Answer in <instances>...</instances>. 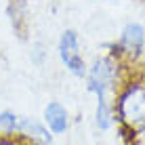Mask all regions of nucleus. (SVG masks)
<instances>
[{
  "instance_id": "6e6552de",
  "label": "nucleus",
  "mask_w": 145,
  "mask_h": 145,
  "mask_svg": "<svg viewBox=\"0 0 145 145\" xmlns=\"http://www.w3.org/2000/svg\"><path fill=\"white\" fill-rule=\"evenodd\" d=\"M19 128V120L13 112H2L0 114V133H13Z\"/></svg>"
},
{
  "instance_id": "423d86ee",
  "label": "nucleus",
  "mask_w": 145,
  "mask_h": 145,
  "mask_svg": "<svg viewBox=\"0 0 145 145\" xmlns=\"http://www.w3.org/2000/svg\"><path fill=\"white\" fill-rule=\"evenodd\" d=\"M19 128L25 135H29L32 139L40 141L42 145H51V135H48V131L44 126H40L38 122H34V120H23V122L19 124Z\"/></svg>"
},
{
  "instance_id": "39448f33",
  "label": "nucleus",
  "mask_w": 145,
  "mask_h": 145,
  "mask_svg": "<svg viewBox=\"0 0 145 145\" xmlns=\"http://www.w3.org/2000/svg\"><path fill=\"white\" fill-rule=\"evenodd\" d=\"M44 120H46L48 128H51L55 135H61V133H65V128H67V109L63 107L61 103L53 101L44 109Z\"/></svg>"
},
{
  "instance_id": "20e7f679",
  "label": "nucleus",
  "mask_w": 145,
  "mask_h": 145,
  "mask_svg": "<svg viewBox=\"0 0 145 145\" xmlns=\"http://www.w3.org/2000/svg\"><path fill=\"white\" fill-rule=\"evenodd\" d=\"M145 44V29L139 25V23H128L122 32V38H120V46L124 48L128 55H139Z\"/></svg>"
},
{
  "instance_id": "1a4fd4ad",
  "label": "nucleus",
  "mask_w": 145,
  "mask_h": 145,
  "mask_svg": "<svg viewBox=\"0 0 145 145\" xmlns=\"http://www.w3.org/2000/svg\"><path fill=\"white\" fill-rule=\"evenodd\" d=\"M0 145H15V143H8V141H0Z\"/></svg>"
},
{
  "instance_id": "f257e3e1",
  "label": "nucleus",
  "mask_w": 145,
  "mask_h": 145,
  "mask_svg": "<svg viewBox=\"0 0 145 145\" xmlns=\"http://www.w3.org/2000/svg\"><path fill=\"white\" fill-rule=\"evenodd\" d=\"M124 126L133 133L145 131V86H131L122 95L118 105Z\"/></svg>"
},
{
  "instance_id": "7ed1b4c3",
  "label": "nucleus",
  "mask_w": 145,
  "mask_h": 145,
  "mask_svg": "<svg viewBox=\"0 0 145 145\" xmlns=\"http://www.w3.org/2000/svg\"><path fill=\"white\" fill-rule=\"evenodd\" d=\"M114 80V65L109 59H99L88 72V91L97 93V97H103L105 91L112 86Z\"/></svg>"
},
{
  "instance_id": "f03ea898",
  "label": "nucleus",
  "mask_w": 145,
  "mask_h": 145,
  "mask_svg": "<svg viewBox=\"0 0 145 145\" xmlns=\"http://www.w3.org/2000/svg\"><path fill=\"white\" fill-rule=\"evenodd\" d=\"M59 55H61V61L65 63V67L72 74H76V76H84L86 74L84 61L78 51V36L74 29H65L63 32L61 40H59Z\"/></svg>"
},
{
  "instance_id": "0eeeda50",
  "label": "nucleus",
  "mask_w": 145,
  "mask_h": 145,
  "mask_svg": "<svg viewBox=\"0 0 145 145\" xmlns=\"http://www.w3.org/2000/svg\"><path fill=\"white\" fill-rule=\"evenodd\" d=\"M97 124L103 131H107L112 126V112H109V107H107L103 97H99V103H97Z\"/></svg>"
}]
</instances>
